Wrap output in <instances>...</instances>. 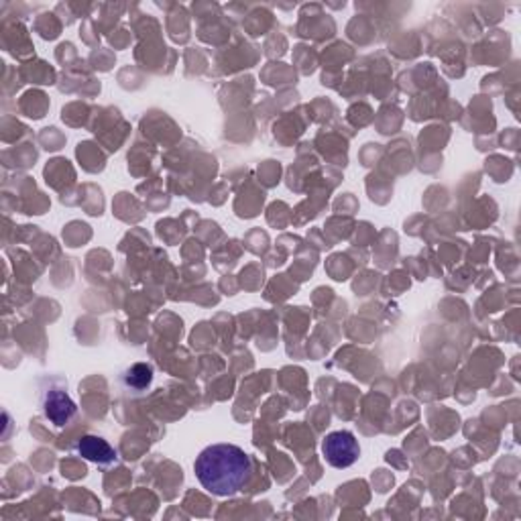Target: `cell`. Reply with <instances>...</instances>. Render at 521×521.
Instances as JSON below:
<instances>
[{
	"label": "cell",
	"instance_id": "6da1fadb",
	"mask_svg": "<svg viewBox=\"0 0 521 521\" xmlns=\"http://www.w3.org/2000/svg\"><path fill=\"white\" fill-rule=\"evenodd\" d=\"M200 485L212 495L232 497L243 489L253 473L251 457L234 444H212L194 462Z\"/></svg>",
	"mask_w": 521,
	"mask_h": 521
},
{
	"label": "cell",
	"instance_id": "7a4b0ae2",
	"mask_svg": "<svg viewBox=\"0 0 521 521\" xmlns=\"http://www.w3.org/2000/svg\"><path fill=\"white\" fill-rule=\"evenodd\" d=\"M322 454L330 466L349 468L361 457V446L350 432H332L322 442Z\"/></svg>",
	"mask_w": 521,
	"mask_h": 521
},
{
	"label": "cell",
	"instance_id": "3957f363",
	"mask_svg": "<svg viewBox=\"0 0 521 521\" xmlns=\"http://www.w3.org/2000/svg\"><path fill=\"white\" fill-rule=\"evenodd\" d=\"M41 408L47 420L57 425V428H63V425L70 424L73 420V416L78 414L76 403H73L70 399V395L62 391V389H47V391L43 393Z\"/></svg>",
	"mask_w": 521,
	"mask_h": 521
},
{
	"label": "cell",
	"instance_id": "277c9868",
	"mask_svg": "<svg viewBox=\"0 0 521 521\" xmlns=\"http://www.w3.org/2000/svg\"><path fill=\"white\" fill-rule=\"evenodd\" d=\"M76 450L82 458L97 462V465H102V466L113 465V462H116V458H119V454H116L113 446H110L105 438H98V436L80 438L76 444Z\"/></svg>",
	"mask_w": 521,
	"mask_h": 521
},
{
	"label": "cell",
	"instance_id": "5b68a950",
	"mask_svg": "<svg viewBox=\"0 0 521 521\" xmlns=\"http://www.w3.org/2000/svg\"><path fill=\"white\" fill-rule=\"evenodd\" d=\"M122 379H124V385H127L129 389H133V391H145L153 381V369L145 363H137L130 366L127 373H124Z\"/></svg>",
	"mask_w": 521,
	"mask_h": 521
}]
</instances>
